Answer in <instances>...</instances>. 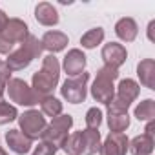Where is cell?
Instances as JSON below:
<instances>
[{
  "label": "cell",
  "mask_w": 155,
  "mask_h": 155,
  "mask_svg": "<svg viewBox=\"0 0 155 155\" xmlns=\"http://www.w3.org/2000/svg\"><path fill=\"white\" fill-rule=\"evenodd\" d=\"M71 126H73V117L71 115H58V117H55L51 120V124L46 126V130L42 131L40 139L44 142L53 144L58 150V148H62L64 140L68 139V131H69Z\"/></svg>",
  "instance_id": "obj_4"
},
{
  "label": "cell",
  "mask_w": 155,
  "mask_h": 155,
  "mask_svg": "<svg viewBox=\"0 0 155 155\" xmlns=\"http://www.w3.org/2000/svg\"><path fill=\"white\" fill-rule=\"evenodd\" d=\"M62 150H64L68 155H84L86 150H84V137H82V131H75V133L68 135V139H66L64 144H62Z\"/></svg>",
  "instance_id": "obj_18"
},
{
  "label": "cell",
  "mask_w": 155,
  "mask_h": 155,
  "mask_svg": "<svg viewBox=\"0 0 155 155\" xmlns=\"http://www.w3.org/2000/svg\"><path fill=\"white\" fill-rule=\"evenodd\" d=\"M153 29H155V20H151L150 22V26H148V38L153 42L155 40V35H153Z\"/></svg>",
  "instance_id": "obj_32"
},
{
  "label": "cell",
  "mask_w": 155,
  "mask_h": 155,
  "mask_svg": "<svg viewBox=\"0 0 155 155\" xmlns=\"http://www.w3.org/2000/svg\"><path fill=\"white\" fill-rule=\"evenodd\" d=\"M13 48H15V46H13L11 42H8L2 35H0V53H2V55H8V53H11Z\"/></svg>",
  "instance_id": "obj_29"
},
{
  "label": "cell",
  "mask_w": 155,
  "mask_h": 155,
  "mask_svg": "<svg viewBox=\"0 0 155 155\" xmlns=\"http://www.w3.org/2000/svg\"><path fill=\"white\" fill-rule=\"evenodd\" d=\"M6 142H8L9 150H13V151L18 153V155L28 153V151L31 150V144H33V140H31L29 137H26L20 130H9V131L6 133Z\"/></svg>",
  "instance_id": "obj_12"
},
{
  "label": "cell",
  "mask_w": 155,
  "mask_h": 155,
  "mask_svg": "<svg viewBox=\"0 0 155 155\" xmlns=\"http://www.w3.org/2000/svg\"><path fill=\"white\" fill-rule=\"evenodd\" d=\"M2 102H4V90L0 88V104H2Z\"/></svg>",
  "instance_id": "obj_33"
},
{
  "label": "cell",
  "mask_w": 155,
  "mask_h": 155,
  "mask_svg": "<svg viewBox=\"0 0 155 155\" xmlns=\"http://www.w3.org/2000/svg\"><path fill=\"white\" fill-rule=\"evenodd\" d=\"M40 53H42V42L37 37L29 35L20 44V48L17 51H11L9 53V58L6 60V64H8V68L11 71H20V69L28 68L33 58L40 57Z\"/></svg>",
  "instance_id": "obj_2"
},
{
  "label": "cell",
  "mask_w": 155,
  "mask_h": 155,
  "mask_svg": "<svg viewBox=\"0 0 155 155\" xmlns=\"http://www.w3.org/2000/svg\"><path fill=\"white\" fill-rule=\"evenodd\" d=\"M115 33L120 40L124 42H133L137 38V33H139V28H137V22L130 17H124L120 18L117 24H115Z\"/></svg>",
  "instance_id": "obj_15"
},
{
  "label": "cell",
  "mask_w": 155,
  "mask_h": 155,
  "mask_svg": "<svg viewBox=\"0 0 155 155\" xmlns=\"http://www.w3.org/2000/svg\"><path fill=\"white\" fill-rule=\"evenodd\" d=\"M82 137H84V150H86L84 155H93V153L101 151V133H99V130L86 128L82 131Z\"/></svg>",
  "instance_id": "obj_21"
},
{
  "label": "cell",
  "mask_w": 155,
  "mask_h": 155,
  "mask_svg": "<svg viewBox=\"0 0 155 155\" xmlns=\"http://www.w3.org/2000/svg\"><path fill=\"white\" fill-rule=\"evenodd\" d=\"M9 79H11V69L8 68L6 62H0V88H2V90L6 88Z\"/></svg>",
  "instance_id": "obj_28"
},
{
  "label": "cell",
  "mask_w": 155,
  "mask_h": 155,
  "mask_svg": "<svg viewBox=\"0 0 155 155\" xmlns=\"http://www.w3.org/2000/svg\"><path fill=\"white\" fill-rule=\"evenodd\" d=\"M55 153H57V148L53 144H49V142H44V140L33 151V155H55Z\"/></svg>",
  "instance_id": "obj_27"
},
{
  "label": "cell",
  "mask_w": 155,
  "mask_h": 155,
  "mask_svg": "<svg viewBox=\"0 0 155 155\" xmlns=\"http://www.w3.org/2000/svg\"><path fill=\"white\" fill-rule=\"evenodd\" d=\"M135 117H137L139 120H144V122L155 120V101H151V99L142 101V102L135 108Z\"/></svg>",
  "instance_id": "obj_23"
},
{
  "label": "cell",
  "mask_w": 155,
  "mask_h": 155,
  "mask_svg": "<svg viewBox=\"0 0 155 155\" xmlns=\"http://www.w3.org/2000/svg\"><path fill=\"white\" fill-rule=\"evenodd\" d=\"M35 18L42 26H57L58 24V11L49 2H40L35 8Z\"/></svg>",
  "instance_id": "obj_16"
},
{
  "label": "cell",
  "mask_w": 155,
  "mask_h": 155,
  "mask_svg": "<svg viewBox=\"0 0 155 155\" xmlns=\"http://www.w3.org/2000/svg\"><path fill=\"white\" fill-rule=\"evenodd\" d=\"M128 150L131 151V155H150L153 151V139L148 135H137L130 144Z\"/></svg>",
  "instance_id": "obj_19"
},
{
  "label": "cell",
  "mask_w": 155,
  "mask_h": 155,
  "mask_svg": "<svg viewBox=\"0 0 155 155\" xmlns=\"http://www.w3.org/2000/svg\"><path fill=\"white\" fill-rule=\"evenodd\" d=\"M144 135H148V137H155V120H150L148 124H146V130H144Z\"/></svg>",
  "instance_id": "obj_30"
},
{
  "label": "cell",
  "mask_w": 155,
  "mask_h": 155,
  "mask_svg": "<svg viewBox=\"0 0 155 155\" xmlns=\"http://www.w3.org/2000/svg\"><path fill=\"white\" fill-rule=\"evenodd\" d=\"M108 126L111 133H122L130 126L128 111H108Z\"/></svg>",
  "instance_id": "obj_20"
},
{
  "label": "cell",
  "mask_w": 155,
  "mask_h": 155,
  "mask_svg": "<svg viewBox=\"0 0 155 155\" xmlns=\"http://www.w3.org/2000/svg\"><path fill=\"white\" fill-rule=\"evenodd\" d=\"M128 137L124 133H110L101 144V155H126L128 151Z\"/></svg>",
  "instance_id": "obj_9"
},
{
  "label": "cell",
  "mask_w": 155,
  "mask_h": 155,
  "mask_svg": "<svg viewBox=\"0 0 155 155\" xmlns=\"http://www.w3.org/2000/svg\"><path fill=\"white\" fill-rule=\"evenodd\" d=\"M137 75L140 79V84L155 90V60L153 58H144L137 66Z\"/></svg>",
  "instance_id": "obj_14"
},
{
  "label": "cell",
  "mask_w": 155,
  "mask_h": 155,
  "mask_svg": "<svg viewBox=\"0 0 155 155\" xmlns=\"http://www.w3.org/2000/svg\"><path fill=\"white\" fill-rule=\"evenodd\" d=\"M18 122H20V130L26 137H29L31 140L38 139L42 135V131L46 130V119L42 117V113H38L37 110H29L26 113H22L18 117Z\"/></svg>",
  "instance_id": "obj_7"
},
{
  "label": "cell",
  "mask_w": 155,
  "mask_h": 155,
  "mask_svg": "<svg viewBox=\"0 0 155 155\" xmlns=\"http://www.w3.org/2000/svg\"><path fill=\"white\" fill-rule=\"evenodd\" d=\"M58 77H60V64L58 58L55 55H48L44 57L42 62V69L37 71L33 75V91L37 93V97L42 101L44 97H48L53 88L58 84Z\"/></svg>",
  "instance_id": "obj_1"
},
{
  "label": "cell",
  "mask_w": 155,
  "mask_h": 155,
  "mask_svg": "<svg viewBox=\"0 0 155 155\" xmlns=\"http://www.w3.org/2000/svg\"><path fill=\"white\" fill-rule=\"evenodd\" d=\"M9 99L20 106H35L40 102V99L37 97V93L33 91V88H29L22 79H9V82L6 84Z\"/></svg>",
  "instance_id": "obj_6"
},
{
  "label": "cell",
  "mask_w": 155,
  "mask_h": 155,
  "mask_svg": "<svg viewBox=\"0 0 155 155\" xmlns=\"http://www.w3.org/2000/svg\"><path fill=\"white\" fill-rule=\"evenodd\" d=\"M139 91H140V88H139V84L135 82V81H131V79H122L120 82H119V86H117V99H120L122 102H126V104H131L137 97H139Z\"/></svg>",
  "instance_id": "obj_17"
},
{
  "label": "cell",
  "mask_w": 155,
  "mask_h": 155,
  "mask_svg": "<svg viewBox=\"0 0 155 155\" xmlns=\"http://www.w3.org/2000/svg\"><path fill=\"white\" fill-rule=\"evenodd\" d=\"M0 155H8V153H6V151H4L2 148H0Z\"/></svg>",
  "instance_id": "obj_34"
},
{
  "label": "cell",
  "mask_w": 155,
  "mask_h": 155,
  "mask_svg": "<svg viewBox=\"0 0 155 155\" xmlns=\"http://www.w3.org/2000/svg\"><path fill=\"white\" fill-rule=\"evenodd\" d=\"M88 81H90V73H86V71H82L81 75L73 77V79H66V82H64L62 88H60L62 97H64L68 102H71V104L84 102L86 93H88V91H86Z\"/></svg>",
  "instance_id": "obj_5"
},
{
  "label": "cell",
  "mask_w": 155,
  "mask_h": 155,
  "mask_svg": "<svg viewBox=\"0 0 155 155\" xmlns=\"http://www.w3.org/2000/svg\"><path fill=\"white\" fill-rule=\"evenodd\" d=\"M64 71L71 77L81 75L86 68V55L81 49H69L68 55L64 57Z\"/></svg>",
  "instance_id": "obj_11"
},
{
  "label": "cell",
  "mask_w": 155,
  "mask_h": 155,
  "mask_svg": "<svg viewBox=\"0 0 155 155\" xmlns=\"http://www.w3.org/2000/svg\"><path fill=\"white\" fill-rule=\"evenodd\" d=\"M101 122H102V111L99 108H90L86 113V126L90 130H99Z\"/></svg>",
  "instance_id": "obj_26"
},
{
  "label": "cell",
  "mask_w": 155,
  "mask_h": 155,
  "mask_svg": "<svg viewBox=\"0 0 155 155\" xmlns=\"http://www.w3.org/2000/svg\"><path fill=\"white\" fill-rule=\"evenodd\" d=\"M40 42H42V49H48L53 55L57 51H62L68 46V35H64L62 31H48L44 33Z\"/></svg>",
  "instance_id": "obj_13"
},
{
  "label": "cell",
  "mask_w": 155,
  "mask_h": 155,
  "mask_svg": "<svg viewBox=\"0 0 155 155\" xmlns=\"http://www.w3.org/2000/svg\"><path fill=\"white\" fill-rule=\"evenodd\" d=\"M18 117V111L15 106L8 104V102H2L0 104V124H8L11 120H15Z\"/></svg>",
  "instance_id": "obj_25"
},
{
  "label": "cell",
  "mask_w": 155,
  "mask_h": 155,
  "mask_svg": "<svg viewBox=\"0 0 155 155\" xmlns=\"http://www.w3.org/2000/svg\"><path fill=\"white\" fill-rule=\"evenodd\" d=\"M40 108H42V113L48 115V117H51V119L62 115V102L58 99L51 97V95H48V97H44L40 101Z\"/></svg>",
  "instance_id": "obj_22"
},
{
  "label": "cell",
  "mask_w": 155,
  "mask_h": 155,
  "mask_svg": "<svg viewBox=\"0 0 155 155\" xmlns=\"http://www.w3.org/2000/svg\"><path fill=\"white\" fill-rule=\"evenodd\" d=\"M8 20H9V18H8V15H6V13H4L2 9H0V33H2V31H4V28H6V24H8Z\"/></svg>",
  "instance_id": "obj_31"
},
{
  "label": "cell",
  "mask_w": 155,
  "mask_h": 155,
  "mask_svg": "<svg viewBox=\"0 0 155 155\" xmlns=\"http://www.w3.org/2000/svg\"><path fill=\"white\" fill-rule=\"evenodd\" d=\"M117 77H119V69H113V68H108V66H102L97 71V79H95V82L91 86V97L97 102H102V104L108 106L115 99L113 81Z\"/></svg>",
  "instance_id": "obj_3"
},
{
  "label": "cell",
  "mask_w": 155,
  "mask_h": 155,
  "mask_svg": "<svg viewBox=\"0 0 155 155\" xmlns=\"http://www.w3.org/2000/svg\"><path fill=\"white\" fill-rule=\"evenodd\" d=\"M128 58V51L122 44H117V42H110L102 48V60H104V66L108 68H113V69H119Z\"/></svg>",
  "instance_id": "obj_8"
},
{
  "label": "cell",
  "mask_w": 155,
  "mask_h": 155,
  "mask_svg": "<svg viewBox=\"0 0 155 155\" xmlns=\"http://www.w3.org/2000/svg\"><path fill=\"white\" fill-rule=\"evenodd\" d=\"M102 40H104V29H102V28H93V29H90L88 33L82 35L81 44H82V48H86V49H93V48L99 46Z\"/></svg>",
  "instance_id": "obj_24"
},
{
  "label": "cell",
  "mask_w": 155,
  "mask_h": 155,
  "mask_svg": "<svg viewBox=\"0 0 155 155\" xmlns=\"http://www.w3.org/2000/svg\"><path fill=\"white\" fill-rule=\"evenodd\" d=\"M0 35H2L8 42H11L15 46L17 42H24L29 37V31H28V26H26L24 20H20V18H9L8 24H6V28H4V31L0 33Z\"/></svg>",
  "instance_id": "obj_10"
}]
</instances>
